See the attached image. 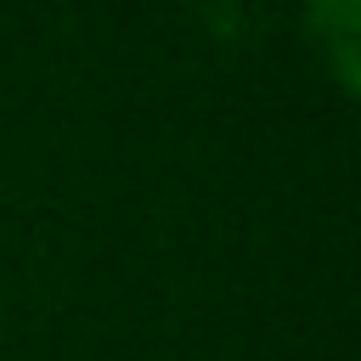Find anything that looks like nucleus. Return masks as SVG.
<instances>
[{
    "mask_svg": "<svg viewBox=\"0 0 361 361\" xmlns=\"http://www.w3.org/2000/svg\"><path fill=\"white\" fill-rule=\"evenodd\" d=\"M305 28L338 96L361 90V0H305Z\"/></svg>",
    "mask_w": 361,
    "mask_h": 361,
    "instance_id": "nucleus-1",
    "label": "nucleus"
}]
</instances>
